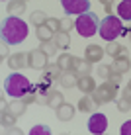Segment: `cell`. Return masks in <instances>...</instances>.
I'll return each mask as SVG.
<instances>
[{"instance_id": "cell-1", "label": "cell", "mask_w": 131, "mask_h": 135, "mask_svg": "<svg viewBox=\"0 0 131 135\" xmlns=\"http://www.w3.org/2000/svg\"><path fill=\"white\" fill-rule=\"evenodd\" d=\"M2 41L8 45H18L27 37V24L18 16H8L2 22V30H0Z\"/></svg>"}, {"instance_id": "cell-2", "label": "cell", "mask_w": 131, "mask_h": 135, "mask_svg": "<svg viewBox=\"0 0 131 135\" xmlns=\"http://www.w3.org/2000/svg\"><path fill=\"white\" fill-rule=\"evenodd\" d=\"M31 80L26 76V74H20V73H12L8 74V78L4 80V90L6 94L14 96V98H24L27 92L31 90Z\"/></svg>"}, {"instance_id": "cell-3", "label": "cell", "mask_w": 131, "mask_h": 135, "mask_svg": "<svg viewBox=\"0 0 131 135\" xmlns=\"http://www.w3.org/2000/svg\"><path fill=\"white\" fill-rule=\"evenodd\" d=\"M74 30L78 31L82 37H92L94 33H98L100 30V20L94 12H84L76 18L74 22Z\"/></svg>"}, {"instance_id": "cell-4", "label": "cell", "mask_w": 131, "mask_h": 135, "mask_svg": "<svg viewBox=\"0 0 131 135\" xmlns=\"http://www.w3.org/2000/svg\"><path fill=\"white\" fill-rule=\"evenodd\" d=\"M98 33L102 35V39L106 41H114L118 39V35L123 33V24H121V18L118 16H106L100 24V30Z\"/></svg>"}, {"instance_id": "cell-5", "label": "cell", "mask_w": 131, "mask_h": 135, "mask_svg": "<svg viewBox=\"0 0 131 135\" xmlns=\"http://www.w3.org/2000/svg\"><path fill=\"white\" fill-rule=\"evenodd\" d=\"M92 98H94L96 106L114 102L118 98V84H114V82H110V80H104L100 86H96L94 92H92Z\"/></svg>"}, {"instance_id": "cell-6", "label": "cell", "mask_w": 131, "mask_h": 135, "mask_svg": "<svg viewBox=\"0 0 131 135\" xmlns=\"http://www.w3.org/2000/svg\"><path fill=\"white\" fill-rule=\"evenodd\" d=\"M61 6L67 16H80L90 12V0H61Z\"/></svg>"}, {"instance_id": "cell-7", "label": "cell", "mask_w": 131, "mask_h": 135, "mask_svg": "<svg viewBox=\"0 0 131 135\" xmlns=\"http://www.w3.org/2000/svg\"><path fill=\"white\" fill-rule=\"evenodd\" d=\"M108 129V118L102 112L98 114H92L90 119H88V131L90 133H104Z\"/></svg>"}, {"instance_id": "cell-8", "label": "cell", "mask_w": 131, "mask_h": 135, "mask_svg": "<svg viewBox=\"0 0 131 135\" xmlns=\"http://www.w3.org/2000/svg\"><path fill=\"white\" fill-rule=\"evenodd\" d=\"M27 59H30V67L35 69V71H43V67L47 65V55L39 49H31L30 53H27Z\"/></svg>"}, {"instance_id": "cell-9", "label": "cell", "mask_w": 131, "mask_h": 135, "mask_svg": "<svg viewBox=\"0 0 131 135\" xmlns=\"http://www.w3.org/2000/svg\"><path fill=\"white\" fill-rule=\"evenodd\" d=\"M43 74H41V80H45V82H53V80H59L61 78V74H63V69L59 67V63H55V65H51L47 63L43 67V71H41Z\"/></svg>"}, {"instance_id": "cell-10", "label": "cell", "mask_w": 131, "mask_h": 135, "mask_svg": "<svg viewBox=\"0 0 131 135\" xmlns=\"http://www.w3.org/2000/svg\"><path fill=\"white\" fill-rule=\"evenodd\" d=\"M106 55V49H102L100 45H88L86 51H84V59L88 63H98L102 61V57Z\"/></svg>"}, {"instance_id": "cell-11", "label": "cell", "mask_w": 131, "mask_h": 135, "mask_svg": "<svg viewBox=\"0 0 131 135\" xmlns=\"http://www.w3.org/2000/svg\"><path fill=\"white\" fill-rule=\"evenodd\" d=\"M8 65L14 69V71H20L24 67H30V59H27V53H14L8 57Z\"/></svg>"}, {"instance_id": "cell-12", "label": "cell", "mask_w": 131, "mask_h": 135, "mask_svg": "<svg viewBox=\"0 0 131 135\" xmlns=\"http://www.w3.org/2000/svg\"><path fill=\"white\" fill-rule=\"evenodd\" d=\"M78 90L82 92V94H92V92L96 90V82L94 78L90 76V74H82V76H78Z\"/></svg>"}, {"instance_id": "cell-13", "label": "cell", "mask_w": 131, "mask_h": 135, "mask_svg": "<svg viewBox=\"0 0 131 135\" xmlns=\"http://www.w3.org/2000/svg\"><path fill=\"white\" fill-rule=\"evenodd\" d=\"M74 106L72 104H67V102H63V104L59 106L57 110H55V114H57V119H61V122H69V119L74 118Z\"/></svg>"}, {"instance_id": "cell-14", "label": "cell", "mask_w": 131, "mask_h": 135, "mask_svg": "<svg viewBox=\"0 0 131 135\" xmlns=\"http://www.w3.org/2000/svg\"><path fill=\"white\" fill-rule=\"evenodd\" d=\"M59 84L63 88H74L78 84V74L74 71H63V74L59 78Z\"/></svg>"}, {"instance_id": "cell-15", "label": "cell", "mask_w": 131, "mask_h": 135, "mask_svg": "<svg viewBox=\"0 0 131 135\" xmlns=\"http://www.w3.org/2000/svg\"><path fill=\"white\" fill-rule=\"evenodd\" d=\"M131 69V61H129V57L127 55H121V57H115L114 59V63H111V71L114 73H127Z\"/></svg>"}, {"instance_id": "cell-16", "label": "cell", "mask_w": 131, "mask_h": 135, "mask_svg": "<svg viewBox=\"0 0 131 135\" xmlns=\"http://www.w3.org/2000/svg\"><path fill=\"white\" fill-rule=\"evenodd\" d=\"M35 35H37V39H39L41 43L55 39V31L51 30V27H49L47 24H43V26H39V27H35Z\"/></svg>"}, {"instance_id": "cell-17", "label": "cell", "mask_w": 131, "mask_h": 135, "mask_svg": "<svg viewBox=\"0 0 131 135\" xmlns=\"http://www.w3.org/2000/svg\"><path fill=\"white\" fill-rule=\"evenodd\" d=\"M72 71L76 73L78 76H82V74H90V71H92V63H88L86 59L76 57V59H74V67H72Z\"/></svg>"}, {"instance_id": "cell-18", "label": "cell", "mask_w": 131, "mask_h": 135, "mask_svg": "<svg viewBox=\"0 0 131 135\" xmlns=\"http://www.w3.org/2000/svg\"><path fill=\"white\" fill-rule=\"evenodd\" d=\"M26 2L24 0H10L8 2V16H24Z\"/></svg>"}, {"instance_id": "cell-19", "label": "cell", "mask_w": 131, "mask_h": 135, "mask_svg": "<svg viewBox=\"0 0 131 135\" xmlns=\"http://www.w3.org/2000/svg\"><path fill=\"white\" fill-rule=\"evenodd\" d=\"M26 108H27V104H26L24 100H14V102H10V104H8V110H6V112H10L12 115L20 118V115H24Z\"/></svg>"}, {"instance_id": "cell-20", "label": "cell", "mask_w": 131, "mask_h": 135, "mask_svg": "<svg viewBox=\"0 0 131 135\" xmlns=\"http://www.w3.org/2000/svg\"><path fill=\"white\" fill-rule=\"evenodd\" d=\"M118 16L125 22H131V0H121L118 4Z\"/></svg>"}, {"instance_id": "cell-21", "label": "cell", "mask_w": 131, "mask_h": 135, "mask_svg": "<svg viewBox=\"0 0 131 135\" xmlns=\"http://www.w3.org/2000/svg\"><path fill=\"white\" fill-rule=\"evenodd\" d=\"M106 55H110L111 59H115V57H121V55H127V51H125L123 45L110 41V43H108V47H106Z\"/></svg>"}, {"instance_id": "cell-22", "label": "cell", "mask_w": 131, "mask_h": 135, "mask_svg": "<svg viewBox=\"0 0 131 135\" xmlns=\"http://www.w3.org/2000/svg\"><path fill=\"white\" fill-rule=\"evenodd\" d=\"M74 55H69V53H63V55H59V59H57V63H59V67L63 69V71H72V67H74Z\"/></svg>"}, {"instance_id": "cell-23", "label": "cell", "mask_w": 131, "mask_h": 135, "mask_svg": "<svg viewBox=\"0 0 131 135\" xmlns=\"http://www.w3.org/2000/svg\"><path fill=\"white\" fill-rule=\"evenodd\" d=\"M94 106H96V102L92 98V94H86V96H82V98L78 100V110L84 112V114H86V112H92Z\"/></svg>"}, {"instance_id": "cell-24", "label": "cell", "mask_w": 131, "mask_h": 135, "mask_svg": "<svg viewBox=\"0 0 131 135\" xmlns=\"http://www.w3.org/2000/svg\"><path fill=\"white\" fill-rule=\"evenodd\" d=\"M63 102H65V98H63V94H61L59 90H51L49 92V98H47V106H49V108L57 110Z\"/></svg>"}, {"instance_id": "cell-25", "label": "cell", "mask_w": 131, "mask_h": 135, "mask_svg": "<svg viewBox=\"0 0 131 135\" xmlns=\"http://www.w3.org/2000/svg\"><path fill=\"white\" fill-rule=\"evenodd\" d=\"M55 43H57L59 49H69V47H71L69 31H59V33H55Z\"/></svg>"}, {"instance_id": "cell-26", "label": "cell", "mask_w": 131, "mask_h": 135, "mask_svg": "<svg viewBox=\"0 0 131 135\" xmlns=\"http://www.w3.org/2000/svg\"><path fill=\"white\" fill-rule=\"evenodd\" d=\"M47 20H49V18L45 16V12H41V10H35L33 14H31V18H30V22H31V24H33L35 27L47 24Z\"/></svg>"}, {"instance_id": "cell-27", "label": "cell", "mask_w": 131, "mask_h": 135, "mask_svg": "<svg viewBox=\"0 0 131 135\" xmlns=\"http://www.w3.org/2000/svg\"><path fill=\"white\" fill-rule=\"evenodd\" d=\"M115 104H118L119 112H129L131 110V100L127 96H118V98H115Z\"/></svg>"}, {"instance_id": "cell-28", "label": "cell", "mask_w": 131, "mask_h": 135, "mask_svg": "<svg viewBox=\"0 0 131 135\" xmlns=\"http://www.w3.org/2000/svg\"><path fill=\"white\" fill-rule=\"evenodd\" d=\"M57 43H55V39H51V41H45L43 45H41V51H43L47 57H51V55H55V51H57Z\"/></svg>"}, {"instance_id": "cell-29", "label": "cell", "mask_w": 131, "mask_h": 135, "mask_svg": "<svg viewBox=\"0 0 131 135\" xmlns=\"http://www.w3.org/2000/svg\"><path fill=\"white\" fill-rule=\"evenodd\" d=\"M0 119H2V125H6V127H10V125H16V115H12L10 112H2Z\"/></svg>"}, {"instance_id": "cell-30", "label": "cell", "mask_w": 131, "mask_h": 135, "mask_svg": "<svg viewBox=\"0 0 131 135\" xmlns=\"http://www.w3.org/2000/svg\"><path fill=\"white\" fill-rule=\"evenodd\" d=\"M24 102H26V104H35V102H37V84H33L31 90L24 96Z\"/></svg>"}, {"instance_id": "cell-31", "label": "cell", "mask_w": 131, "mask_h": 135, "mask_svg": "<svg viewBox=\"0 0 131 135\" xmlns=\"http://www.w3.org/2000/svg\"><path fill=\"white\" fill-rule=\"evenodd\" d=\"M110 74H111V65H100L98 67V76L100 78H110Z\"/></svg>"}, {"instance_id": "cell-32", "label": "cell", "mask_w": 131, "mask_h": 135, "mask_svg": "<svg viewBox=\"0 0 131 135\" xmlns=\"http://www.w3.org/2000/svg\"><path fill=\"white\" fill-rule=\"evenodd\" d=\"M31 135H49L51 129L47 127V125H35V127H31Z\"/></svg>"}, {"instance_id": "cell-33", "label": "cell", "mask_w": 131, "mask_h": 135, "mask_svg": "<svg viewBox=\"0 0 131 135\" xmlns=\"http://www.w3.org/2000/svg\"><path fill=\"white\" fill-rule=\"evenodd\" d=\"M74 27V22L71 20V16L69 18H63V20H61V31H71Z\"/></svg>"}, {"instance_id": "cell-34", "label": "cell", "mask_w": 131, "mask_h": 135, "mask_svg": "<svg viewBox=\"0 0 131 135\" xmlns=\"http://www.w3.org/2000/svg\"><path fill=\"white\" fill-rule=\"evenodd\" d=\"M47 26H49L51 30L55 31V33H59V31H61V20H55V18H49V20H47Z\"/></svg>"}, {"instance_id": "cell-35", "label": "cell", "mask_w": 131, "mask_h": 135, "mask_svg": "<svg viewBox=\"0 0 131 135\" xmlns=\"http://www.w3.org/2000/svg\"><path fill=\"white\" fill-rule=\"evenodd\" d=\"M121 135H131V119H127V122H123V125L119 127Z\"/></svg>"}, {"instance_id": "cell-36", "label": "cell", "mask_w": 131, "mask_h": 135, "mask_svg": "<svg viewBox=\"0 0 131 135\" xmlns=\"http://www.w3.org/2000/svg\"><path fill=\"white\" fill-rule=\"evenodd\" d=\"M0 47H2V49H0V57H2V61H4V59L8 57V43H6V41H2Z\"/></svg>"}, {"instance_id": "cell-37", "label": "cell", "mask_w": 131, "mask_h": 135, "mask_svg": "<svg viewBox=\"0 0 131 135\" xmlns=\"http://www.w3.org/2000/svg\"><path fill=\"white\" fill-rule=\"evenodd\" d=\"M121 96H127V98L131 100V80H129V84L123 88V92H121Z\"/></svg>"}, {"instance_id": "cell-38", "label": "cell", "mask_w": 131, "mask_h": 135, "mask_svg": "<svg viewBox=\"0 0 131 135\" xmlns=\"http://www.w3.org/2000/svg\"><path fill=\"white\" fill-rule=\"evenodd\" d=\"M6 133H10V135H20L22 131H20V129H18V127H14V125H10V127H8V131Z\"/></svg>"}, {"instance_id": "cell-39", "label": "cell", "mask_w": 131, "mask_h": 135, "mask_svg": "<svg viewBox=\"0 0 131 135\" xmlns=\"http://www.w3.org/2000/svg\"><path fill=\"white\" fill-rule=\"evenodd\" d=\"M106 8V14L108 16H111V12H114V6H111V4H108V6H104Z\"/></svg>"}, {"instance_id": "cell-40", "label": "cell", "mask_w": 131, "mask_h": 135, "mask_svg": "<svg viewBox=\"0 0 131 135\" xmlns=\"http://www.w3.org/2000/svg\"><path fill=\"white\" fill-rule=\"evenodd\" d=\"M0 108H2V112H6V110H8V106H6V100H4V98L0 100Z\"/></svg>"}, {"instance_id": "cell-41", "label": "cell", "mask_w": 131, "mask_h": 135, "mask_svg": "<svg viewBox=\"0 0 131 135\" xmlns=\"http://www.w3.org/2000/svg\"><path fill=\"white\" fill-rule=\"evenodd\" d=\"M111 2H114V0H100L102 6H108V4H111Z\"/></svg>"}, {"instance_id": "cell-42", "label": "cell", "mask_w": 131, "mask_h": 135, "mask_svg": "<svg viewBox=\"0 0 131 135\" xmlns=\"http://www.w3.org/2000/svg\"><path fill=\"white\" fill-rule=\"evenodd\" d=\"M129 31H131V30H129ZM129 41H131V33H129Z\"/></svg>"}, {"instance_id": "cell-43", "label": "cell", "mask_w": 131, "mask_h": 135, "mask_svg": "<svg viewBox=\"0 0 131 135\" xmlns=\"http://www.w3.org/2000/svg\"><path fill=\"white\" fill-rule=\"evenodd\" d=\"M2 2H8V0H2Z\"/></svg>"}, {"instance_id": "cell-44", "label": "cell", "mask_w": 131, "mask_h": 135, "mask_svg": "<svg viewBox=\"0 0 131 135\" xmlns=\"http://www.w3.org/2000/svg\"><path fill=\"white\" fill-rule=\"evenodd\" d=\"M24 2H27V0H24Z\"/></svg>"}]
</instances>
